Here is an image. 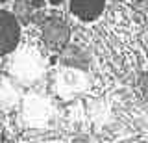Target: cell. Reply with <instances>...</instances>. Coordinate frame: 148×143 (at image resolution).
I'll use <instances>...</instances> for the list:
<instances>
[{"label":"cell","mask_w":148,"mask_h":143,"mask_svg":"<svg viewBox=\"0 0 148 143\" xmlns=\"http://www.w3.org/2000/svg\"><path fill=\"white\" fill-rule=\"evenodd\" d=\"M0 2H4V0H0Z\"/></svg>","instance_id":"obj_4"},{"label":"cell","mask_w":148,"mask_h":143,"mask_svg":"<svg viewBox=\"0 0 148 143\" xmlns=\"http://www.w3.org/2000/svg\"><path fill=\"white\" fill-rule=\"evenodd\" d=\"M43 37L52 48L59 50V48H63L65 45H67V41H69V28H67V24H65L63 21L50 19L48 22H45Z\"/></svg>","instance_id":"obj_2"},{"label":"cell","mask_w":148,"mask_h":143,"mask_svg":"<svg viewBox=\"0 0 148 143\" xmlns=\"http://www.w3.org/2000/svg\"><path fill=\"white\" fill-rule=\"evenodd\" d=\"M106 0H71V10L82 21H95L104 11Z\"/></svg>","instance_id":"obj_3"},{"label":"cell","mask_w":148,"mask_h":143,"mask_svg":"<svg viewBox=\"0 0 148 143\" xmlns=\"http://www.w3.org/2000/svg\"><path fill=\"white\" fill-rule=\"evenodd\" d=\"M18 21L15 19V15L0 10V56L11 52L18 43Z\"/></svg>","instance_id":"obj_1"}]
</instances>
